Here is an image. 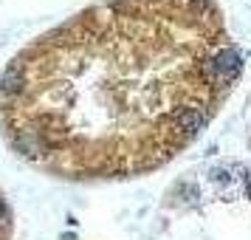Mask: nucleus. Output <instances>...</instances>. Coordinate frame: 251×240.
<instances>
[{"label":"nucleus","mask_w":251,"mask_h":240,"mask_svg":"<svg viewBox=\"0 0 251 240\" xmlns=\"http://www.w3.org/2000/svg\"><path fill=\"white\" fill-rule=\"evenodd\" d=\"M12 235H14L12 209H9V204H6L3 195H0V240H12Z\"/></svg>","instance_id":"nucleus-2"},{"label":"nucleus","mask_w":251,"mask_h":240,"mask_svg":"<svg viewBox=\"0 0 251 240\" xmlns=\"http://www.w3.org/2000/svg\"><path fill=\"white\" fill-rule=\"evenodd\" d=\"M246 189H249V198H251V175L246 178Z\"/></svg>","instance_id":"nucleus-3"},{"label":"nucleus","mask_w":251,"mask_h":240,"mask_svg":"<svg viewBox=\"0 0 251 240\" xmlns=\"http://www.w3.org/2000/svg\"><path fill=\"white\" fill-rule=\"evenodd\" d=\"M223 26L206 0H110L37 37L0 77L12 150L59 178L167 164L215 113Z\"/></svg>","instance_id":"nucleus-1"}]
</instances>
